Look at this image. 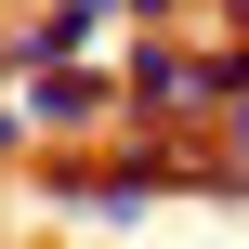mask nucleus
Instances as JSON below:
<instances>
[{
    "label": "nucleus",
    "instance_id": "f257e3e1",
    "mask_svg": "<svg viewBox=\"0 0 249 249\" xmlns=\"http://www.w3.org/2000/svg\"><path fill=\"white\" fill-rule=\"evenodd\" d=\"M210 105H197V53H171V39H131L118 53V131H144V144H171V131H197Z\"/></svg>",
    "mask_w": 249,
    "mask_h": 249
},
{
    "label": "nucleus",
    "instance_id": "f03ea898",
    "mask_svg": "<svg viewBox=\"0 0 249 249\" xmlns=\"http://www.w3.org/2000/svg\"><path fill=\"white\" fill-rule=\"evenodd\" d=\"M13 105H26V131L39 144H79V131H118V66H26L13 79Z\"/></svg>",
    "mask_w": 249,
    "mask_h": 249
},
{
    "label": "nucleus",
    "instance_id": "7ed1b4c3",
    "mask_svg": "<svg viewBox=\"0 0 249 249\" xmlns=\"http://www.w3.org/2000/svg\"><path fill=\"white\" fill-rule=\"evenodd\" d=\"M39 158V131H26V105H13V79H0V171H26Z\"/></svg>",
    "mask_w": 249,
    "mask_h": 249
},
{
    "label": "nucleus",
    "instance_id": "20e7f679",
    "mask_svg": "<svg viewBox=\"0 0 249 249\" xmlns=\"http://www.w3.org/2000/svg\"><path fill=\"white\" fill-rule=\"evenodd\" d=\"M105 13H118V26H131V39H158V26H171V13H184V0H105Z\"/></svg>",
    "mask_w": 249,
    "mask_h": 249
},
{
    "label": "nucleus",
    "instance_id": "39448f33",
    "mask_svg": "<svg viewBox=\"0 0 249 249\" xmlns=\"http://www.w3.org/2000/svg\"><path fill=\"white\" fill-rule=\"evenodd\" d=\"M197 13H210V26H223V39H249V0H197Z\"/></svg>",
    "mask_w": 249,
    "mask_h": 249
},
{
    "label": "nucleus",
    "instance_id": "423d86ee",
    "mask_svg": "<svg viewBox=\"0 0 249 249\" xmlns=\"http://www.w3.org/2000/svg\"><path fill=\"white\" fill-rule=\"evenodd\" d=\"M0 39H13V26H0Z\"/></svg>",
    "mask_w": 249,
    "mask_h": 249
}]
</instances>
